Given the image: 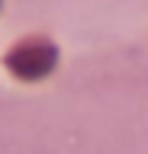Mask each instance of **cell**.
I'll return each mask as SVG.
<instances>
[{"mask_svg":"<svg viewBox=\"0 0 148 154\" xmlns=\"http://www.w3.org/2000/svg\"><path fill=\"white\" fill-rule=\"evenodd\" d=\"M10 64L16 67L20 74H26V77H42L52 64H55V48L42 45V42H32V45L20 48V55H13Z\"/></svg>","mask_w":148,"mask_h":154,"instance_id":"obj_1","label":"cell"}]
</instances>
